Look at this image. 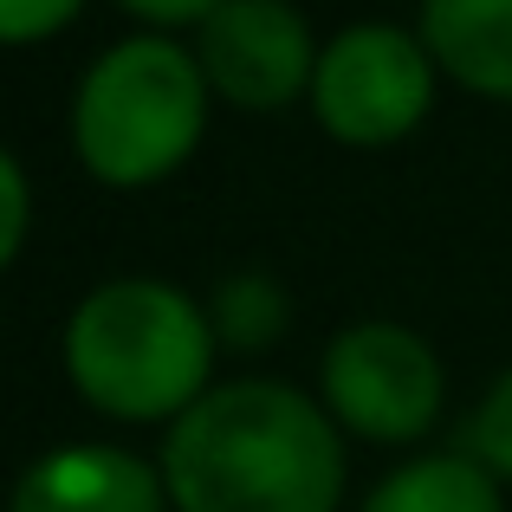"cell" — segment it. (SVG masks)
I'll use <instances>...</instances> for the list:
<instances>
[{
  "mask_svg": "<svg viewBox=\"0 0 512 512\" xmlns=\"http://www.w3.org/2000/svg\"><path fill=\"white\" fill-rule=\"evenodd\" d=\"M208 117V78L201 59H188L169 39H124L91 65L78 91V156L98 182L137 188L188 163Z\"/></svg>",
  "mask_w": 512,
  "mask_h": 512,
  "instance_id": "cell-3",
  "label": "cell"
},
{
  "mask_svg": "<svg viewBox=\"0 0 512 512\" xmlns=\"http://www.w3.org/2000/svg\"><path fill=\"white\" fill-rule=\"evenodd\" d=\"M163 474L124 448H59L13 487V512H163Z\"/></svg>",
  "mask_w": 512,
  "mask_h": 512,
  "instance_id": "cell-7",
  "label": "cell"
},
{
  "mask_svg": "<svg viewBox=\"0 0 512 512\" xmlns=\"http://www.w3.org/2000/svg\"><path fill=\"white\" fill-rule=\"evenodd\" d=\"M117 7H130L137 20H163V26H175V20H208L221 0H117Z\"/></svg>",
  "mask_w": 512,
  "mask_h": 512,
  "instance_id": "cell-14",
  "label": "cell"
},
{
  "mask_svg": "<svg viewBox=\"0 0 512 512\" xmlns=\"http://www.w3.org/2000/svg\"><path fill=\"white\" fill-rule=\"evenodd\" d=\"M20 234H26V182H20V163L0 150V266L20 253Z\"/></svg>",
  "mask_w": 512,
  "mask_h": 512,
  "instance_id": "cell-13",
  "label": "cell"
},
{
  "mask_svg": "<svg viewBox=\"0 0 512 512\" xmlns=\"http://www.w3.org/2000/svg\"><path fill=\"white\" fill-rule=\"evenodd\" d=\"M214 331L175 286L117 279L78 305L65 331V363L91 409L117 422H163L201 402Z\"/></svg>",
  "mask_w": 512,
  "mask_h": 512,
  "instance_id": "cell-2",
  "label": "cell"
},
{
  "mask_svg": "<svg viewBox=\"0 0 512 512\" xmlns=\"http://www.w3.org/2000/svg\"><path fill=\"white\" fill-rule=\"evenodd\" d=\"M363 512H500V493H493L480 461L441 454V461H415L402 474H389Z\"/></svg>",
  "mask_w": 512,
  "mask_h": 512,
  "instance_id": "cell-9",
  "label": "cell"
},
{
  "mask_svg": "<svg viewBox=\"0 0 512 512\" xmlns=\"http://www.w3.org/2000/svg\"><path fill=\"white\" fill-rule=\"evenodd\" d=\"M467 441H474V461L487 467V474H512V370L493 383V396L480 402Z\"/></svg>",
  "mask_w": 512,
  "mask_h": 512,
  "instance_id": "cell-11",
  "label": "cell"
},
{
  "mask_svg": "<svg viewBox=\"0 0 512 512\" xmlns=\"http://www.w3.org/2000/svg\"><path fill=\"white\" fill-rule=\"evenodd\" d=\"M201 78L240 111H279L318 78L312 26L286 0H221L201 20Z\"/></svg>",
  "mask_w": 512,
  "mask_h": 512,
  "instance_id": "cell-6",
  "label": "cell"
},
{
  "mask_svg": "<svg viewBox=\"0 0 512 512\" xmlns=\"http://www.w3.org/2000/svg\"><path fill=\"white\" fill-rule=\"evenodd\" d=\"M325 402L338 422L370 441H409L441 409V370L435 350L402 325H350L325 350Z\"/></svg>",
  "mask_w": 512,
  "mask_h": 512,
  "instance_id": "cell-5",
  "label": "cell"
},
{
  "mask_svg": "<svg viewBox=\"0 0 512 512\" xmlns=\"http://www.w3.org/2000/svg\"><path fill=\"white\" fill-rule=\"evenodd\" d=\"M279 325H286V299H279V286L266 273H240L221 286V305H214V331L234 344H266L279 338Z\"/></svg>",
  "mask_w": 512,
  "mask_h": 512,
  "instance_id": "cell-10",
  "label": "cell"
},
{
  "mask_svg": "<svg viewBox=\"0 0 512 512\" xmlns=\"http://www.w3.org/2000/svg\"><path fill=\"white\" fill-rule=\"evenodd\" d=\"M422 39L461 85L512 98V0H422Z\"/></svg>",
  "mask_w": 512,
  "mask_h": 512,
  "instance_id": "cell-8",
  "label": "cell"
},
{
  "mask_svg": "<svg viewBox=\"0 0 512 512\" xmlns=\"http://www.w3.org/2000/svg\"><path fill=\"white\" fill-rule=\"evenodd\" d=\"M85 0H0V46H26V39L59 33Z\"/></svg>",
  "mask_w": 512,
  "mask_h": 512,
  "instance_id": "cell-12",
  "label": "cell"
},
{
  "mask_svg": "<svg viewBox=\"0 0 512 512\" xmlns=\"http://www.w3.org/2000/svg\"><path fill=\"white\" fill-rule=\"evenodd\" d=\"M163 487L182 512H338L344 448L299 389L227 383L169 428Z\"/></svg>",
  "mask_w": 512,
  "mask_h": 512,
  "instance_id": "cell-1",
  "label": "cell"
},
{
  "mask_svg": "<svg viewBox=\"0 0 512 512\" xmlns=\"http://www.w3.org/2000/svg\"><path fill=\"white\" fill-rule=\"evenodd\" d=\"M435 72L428 52L396 26H350L318 52L312 104L318 124L344 143H396L402 130L422 124Z\"/></svg>",
  "mask_w": 512,
  "mask_h": 512,
  "instance_id": "cell-4",
  "label": "cell"
}]
</instances>
